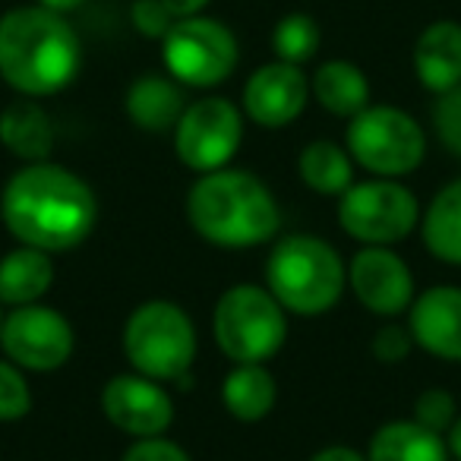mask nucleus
I'll list each match as a JSON object with an SVG mask.
<instances>
[{
    "label": "nucleus",
    "mask_w": 461,
    "mask_h": 461,
    "mask_svg": "<svg viewBox=\"0 0 461 461\" xmlns=\"http://www.w3.org/2000/svg\"><path fill=\"white\" fill-rule=\"evenodd\" d=\"M0 221L23 247L67 253L98 224V199L70 167L29 161L0 193Z\"/></svg>",
    "instance_id": "f257e3e1"
},
{
    "label": "nucleus",
    "mask_w": 461,
    "mask_h": 461,
    "mask_svg": "<svg viewBox=\"0 0 461 461\" xmlns=\"http://www.w3.org/2000/svg\"><path fill=\"white\" fill-rule=\"evenodd\" d=\"M186 221L221 250H250L278 238L282 205L263 177L240 167L199 174L186 193Z\"/></svg>",
    "instance_id": "f03ea898"
},
{
    "label": "nucleus",
    "mask_w": 461,
    "mask_h": 461,
    "mask_svg": "<svg viewBox=\"0 0 461 461\" xmlns=\"http://www.w3.org/2000/svg\"><path fill=\"white\" fill-rule=\"evenodd\" d=\"M83 67V45L64 14L16 7L0 16V77L26 98L64 92Z\"/></svg>",
    "instance_id": "7ed1b4c3"
},
{
    "label": "nucleus",
    "mask_w": 461,
    "mask_h": 461,
    "mask_svg": "<svg viewBox=\"0 0 461 461\" xmlns=\"http://www.w3.org/2000/svg\"><path fill=\"white\" fill-rule=\"evenodd\" d=\"M266 288L285 313L322 316L348 288V263L316 234H288L276 240L266 259Z\"/></svg>",
    "instance_id": "20e7f679"
},
{
    "label": "nucleus",
    "mask_w": 461,
    "mask_h": 461,
    "mask_svg": "<svg viewBox=\"0 0 461 461\" xmlns=\"http://www.w3.org/2000/svg\"><path fill=\"white\" fill-rule=\"evenodd\" d=\"M123 354L130 366L155 383H174L196 360V326L190 313L171 301H146L123 322Z\"/></svg>",
    "instance_id": "39448f33"
},
{
    "label": "nucleus",
    "mask_w": 461,
    "mask_h": 461,
    "mask_svg": "<svg viewBox=\"0 0 461 461\" xmlns=\"http://www.w3.org/2000/svg\"><path fill=\"white\" fill-rule=\"evenodd\" d=\"M212 335L234 364H266L276 357L288 335V313L259 285H234L215 303Z\"/></svg>",
    "instance_id": "423d86ee"
},
{
    "label": "nucleus",
    "mask_w": 461,
    "mask_h": 461,
    "mask_svg": "<svg viewBox=\"0 0 461 461\" xmlns=\"http://www.w3.org/2000/svg\"><path fill=\"white\" fill-rule=\"evenodd\" d=\"M345 149L364 171L398 180L423 165L427 133L395 104H366L348 121Z\"/></svg>",
    "instance_id": "0eeeda50"
},
{
    "label": "nucleus",
    "mask_w": 461,
    "mask_h": 461,
    "mask_svg": "<svg viewBox=\"0 0 461 461\" xmlns=\"http://www.w3.org/2000/svg\"><path fill=\"white\" fill-rule=\"evenodd\" d=\"M339 224L364 247H395L420 224V203L398 180H360L339 196Z\"/></svg>",
    "instance_id": "6e6552de"
},
{
    "label": "nucleus",
    "mask_w": 461,
    "mask_h": 461,
    "mask_svg": "<svg viewBox=\"0 0 461 461\" xmlns=\"http://www.w3.org/2000/svg\"><path fill=\"white\" fill-rule=\"evenodd\" d=\"M238 39L224 23L209 16H186L171 26L161 39L165 67L186 89H212L221 86L238 67Z\"/></svg>",
    "instance_id": "1a4fd4ad"
},
{
    "label": "nucleus",
    "mask_w": 461,
    "mask_h": 461,
    "mask_svg": "<svg viewBox=\"0 0 461 461\" xmlns=\"http://www.w3.org/2000/svg\"><path fill=\"white\" fill-rule=\"evenodd\" d=\"M244 142V114L228 98H199L186 104L174 127V152L184 167L209 174L228 167Z\"/></svg>",
    "instance_id": "9d476101"
},
{
    "label": "nucleus",
    "mask_w": 461,
    "mask_h": 461,
    "mask_svg": "<svg viewBox=\"0 0 461 461\" xmlns=\"http://www.w3.org/2000/svg\"><path fill=\"white\" fill-rule=\"evenodd\" d=\"M0 348H4V357L14 360L20 370L51 373L73 357L77 335L60 310L26 303V307H14L4 316Z\"/></svg>",
    "instance_id": "9b49d317"
},
{
    "label": "nucleus",
    "mask_w": 461,
    "mask_h": 461,
    "mask_svg": "<svg viewBox=\"0 0 461 461\" xmlns=\"http://www.w3.org/2000/svg\"><path fill=\"white\" fill-rule=\"evenodd\" d=\"M348 288L383 320H395L414 303V276L392 247H360L348 263Z\"/></svg>",
    "instance_id": "f8f14e48"
},
{
    "label": "nucleus",
    "mask_w": 461,
    "mask_h": 461,
    "mask_svg": "<svg viewBox=\"0 0 461 461\" xmlns=\"http://www.w3.org/2000/svg\"><path fill=\"white\" fill-rule=\"evenodd\" d=\"M102 414L121 433L136 436V439H149V436L167 433V427L174 423V402L161 389V383L133 370L104 383Z\"/></svg>",
    "instance_id": "ddd939ff"
},
{
    "label": "nucleus",
    "mask_w": 461,
    "mask_h": 461,
    "mask_svg": "<svg viewBox=\"0 0 461 461\" xmlns=\"http://www.w3.org/2000/svg\"><path fill=\"white\" fill-rule=\"evenodd\" d=\"M310 98V79L301 67L272 60L259 67L244 86V114L266 130L294 123L303 114Z\"/></svg>",
    "instance_id": "4468645a"
},
{
    "label": "nucleus",
    "mask_w": 461,
    "mask_h": 461,
    "mask_svg": "<svg viewBox=\"0 0 461 461\" xmlns=\"http://www.w3.org/2000/svg\"><path fill=\"white\" fill-rule=\"evenodd\" d=\"M408 329L417 348L439 360L461 364V288L436 285L408 307Z\"/></svg>",
    "instance_id": "2eb2a0df"
},
{
    "label": "nucleus",
    "mask_w": 461,
    "mask_h": 461,
    "mask_svg": "<svg viewBox=\"0 0 461 461\" xmlns=\"http://www.w3.org/2000/svg\"><path fill=\"white\" fill-rule=\"evenodd\" d=\"M414 73L420 86L442 95L461 83V26L455 20L429 23L414 45Z\"/></svg>",
    "instance_id": "dca6fc26"
},
{
    "label": "nucleus",
    "mask_w": 461,
    "mask_h": 461,
    "mask_svg": "<svg viewBox=\"0 0 461 461\" xmlns=\"http://www.w3.org/2000/svg\"><path fill=\"white\" fill-rule=\"evenodd\" d=\"M186 108V95L174 77H158V73H146V77L133 79L123 95V111L127 117L146 133H167L177 127L180 114Z\"/></svg>",
    "instance_id": "f3484780"
},
{
    "label": "nucleus",
    "mask_w": 461,
    "mask_h": 461,
    "mask_svg": "<svg viewBox=\"0 0 461 461\" xmlns=\"http://www.w3.org/2000/svg\"><path fill=\"white\" fill-rule=\"evenodd\" d=\"M0 146L20 161H48L54 152V123L35 98H20L0 114Z\"/></svg>",
    "instance_id": "a211bd4d"
},
{
    "label": "nucleus",
    "mask_w": 461,
    "mask_h": 461,
    "mask_svg": "<svg viewBox=\"0 0 461 461\" xmlns=\"http://www.w3.org/2000/svg\"><path fill=\"white\" fill-rule=\"evenodd\" d=\"M54 285V263L51 253L35 250V247H16L0 259V303L26 307L39 303Z\"/></svg>",
    "instance_id": "6ab92c4d"
},
{
    "label": "nucleus",
    "mask_w": 461,
    "mask_h": 461,
    "mask_svg": "<svg viewBox=\"0 0 461 461\" xmlns=\"http://www.w3.org/2000/svg\"><path fill=\"white\" fill-rule=\"evenodd\" d=\"M278 402V383L263 364H238L221 379V404L234 420L259 423Z\"/></svg>",
    "instance_id": "aec40b11"
},
{
    "label": "nucleus",
    "mask_w": 461,
    "mask_h": 461,
    "mask_svg": "<svg viewBox=\"0 0 461 461\" xmlns=\"http://www.w3.org/2000/svg\"><path fill=\"white\" fill-rule=\"evenodd\" d=\"M442 433H433L417 420H392L373 433L366 461H448Z\"/></svg>",
    "instance_id": "412c9836"
},
{
    "label": "nucleus",
    "mask_w": 461,
    "mask_h": 461,
    "mask_svg": "<svg viewBox=\"0 0 461 461\" xmlns=\"http://www.w3.org/2000/svg\"><path fill=\"white\" fill-rule=\"evenodd\" d=\"M310 95L332 117L351 121L370 104V79L351 60H326L310 79Z\"/></svg>",
    "instance_id": "4be33fe9"
},
{
    "label": "nucleus",
    "mask_w": 461,
    "mask_h": 461,
    "mask_svg": "<svg viewBox=\"0 0 461 461\" xmlns=\"http://www.w3.org/2000/svg\"><path fill=\"white\" fill-rule=\"evenodd\" d=\"M420 238L439 263L461 266V177L448 180L420 212Z\"/></svg>",
    "instance_id": "5701e85b"
},
{
    "label": "nucleus",
    "mask_w": 461,
    "mask_h": 461,
    "mask_svg": "<svg viewBox=\"0 0 461 461\" xmlns=\"http://www.w3.org/2000/svg\"><path fill=\"white\" fill-rule=\"evenodd\" d=\"M297 174L320 196H341L354 184V158L339 142L313 140L297 155Z\"/></svg>",
    "instance_id": "b1692460"
},
{
    "label": "nucleus",
    "mask_w": 461,
    "mask_h": 461,
    "mask_svg": "<svg viewBox=\"0 0 461 461\" xmlns=\"http://www.w3.org/2000/svg\"><path fill=\"white\" fill-rule=\"evenodd\" d=\"M320 41L322 32L310 14H288L272 29L276 60H285V64H294V67H303L307 60H313L316 51H320Z\"/></svg>",
    "instance_id": "393cba45"
},
{
    "label": "nucleus",
    "mask_w": 461,
    "mask_h": 461,
    "mask_svg": "<svg viewBox=\"0 0 461 461\" xmlns=\"http://www.w3.org/2000/svg\"><path fill=\"white\" fill-rule=\"evenodd\" d=\"M32 411V389L26 370L0 357V423H14Z\"/></svg>",
    "instance_id": "a878e982"
},
{
    "label": "nucleus",
    "mask_w": 461,
    "mask_h": 461,
    "mask_svg": "<svg viewBox=\"0 0 461 461\" xmlns=\"http://www.w3.org/2000/svg\"><path fill=\"white\" fill-rule=\"evenodd\" d=\"M433 127L439 142L446 146V152L461 158V83L452 86L448 92H442V95H436Z\"/></svg>",
    "instance_id": "bb28decb"
},
{
    "label": "nucleus",
    "mask_w": 461,
    "mask_h": 461,
    "mask_svg": "<svg viewBox=\"0 0 461 461\" xmlns=\"http://www.w3.org/2000/svg\"><path fill=\"white\" fill-rule=\"evenodd\" d=\"M458 417V402L446 389H423L414 402V420L423 423L433 433H448V427Z\"/></svg>",
    "instance_id": "cd10ccee"
},
{
    "label": "nucleus",
    "mask_w": 461,
    "mask_h": 461,
    "mask_svg": "<svg viewBox=\"0 0 461 461\" xmlns=\"http://www.w3.org/2000/svg\"><path fill=\"white\" fill-rule=\"evenodd\" d=\"M130 20H133V29L146 39H165L171 32V26L177 23V16L165 7V0H133L130 7Z\"/></svg>",
    "instance_id": "c85d7f7f"
},
{
    "label": "nucleus",
    "mask_w": 461,
    "mask_h": 461,
    "mask_svg": "<svg viewBox=\"0 0 461 461\" xmlns=\"http://www.w3.org/2000/svg\"><path fill=\"white\" fill-rule=\"evenodd\" d=\"M411 348H414V339H411V329L408 326H398V322H389V326H383L376 335H373L370 341V351L373 357L379 360V364H402L404 357L411 354Z\"/></svg>",
    "instance_id": "c756f323"
},
{
    "label": "nucleus",
    "mask_w": 461,
    "mask_h": 461,
    "mask_svg": "<svg viewBox=\"0 0 461 461\" xmlns=\"http://www.w3.org/2000/svg\"><path fill=\"white\" fill-rule=\"evenodd\" d=\"M121 461H193L186 448L177 442L165 439V436H149V439H136L127 446Z\"/></svg>",
    "instance_id": "7c9ffc66"
},
{
    "label": "nucleus",
    "mask_w": 461,
    "mask_h": 461,
    "mask_svg": "<svg viewBox=\"0 0 461 461\" xmlns=\"http://www.w3.org/2000/svg\"><path fill=\"white\" fill-rule=\"evenodd\" d=\"M310 461H366V455H360L357 448H351V446H326Z\"/></svg>",
    "instance_id": "2f4dec72"
},
{
    "label": "nucleus",
    "mask_w": 461,
    "mask_h": 461,
    "mask_svg": "<svg viewBox=\"0 0 461 461\" xmlns=\"http://www.w3.org/2000/svg\"><path fill=\"white\" fill-rule=\"evenodd\" d=\"M165 7L171 10L177 20H186V16H199L205 7H209V0H165Z\"/></svg>",
    "instance_id": "473e14b6"
},
{
    "label": "nucleus",
    "mask_w": 461,
    "mask_h": 461,
    "mask_svg": "<svg viewBox=\"0 0 461 461\" xmlns=\"http://www.w3.org/2000/svg\"><path fill=\"white\" fill-rule=\"evenodd\" d=\"M446 446H448V452L455 455V458L461 461V417H455V423L448 427V433H446Z\"/></svg>",
    "instance_id": "72a5a7b5"
},
{
    "label": "nucleus",
    "mask_w": 461,
    "mask_h": 461,
    "mask_svg": "<svg viewBox=\"0 0 461 461\" xmlns=\"http://www.w3.org/2000/svg\"><path fill=\"white\" fill-rule=\"evenodd\" d=\"M86 0H39V7L54 10V14H70V10H79Z\"/></svg>",
    "instance_id": "f704fd0d"
},
{
    "label": "nucleus",
    "mask_w": 461,
    "mask_h": 461,
    "mask_svg": "<svg viewBox=\"0 0 461 461\" xmlns=\"http://www.w3.org/2000/svg\"><path fill=\"white\" fill-rule=\"evenodd\" d=\"M0 322H4V313H0Z\"/></svg>",
    "instance_id": "c9c22d12"
}]
</instances>
